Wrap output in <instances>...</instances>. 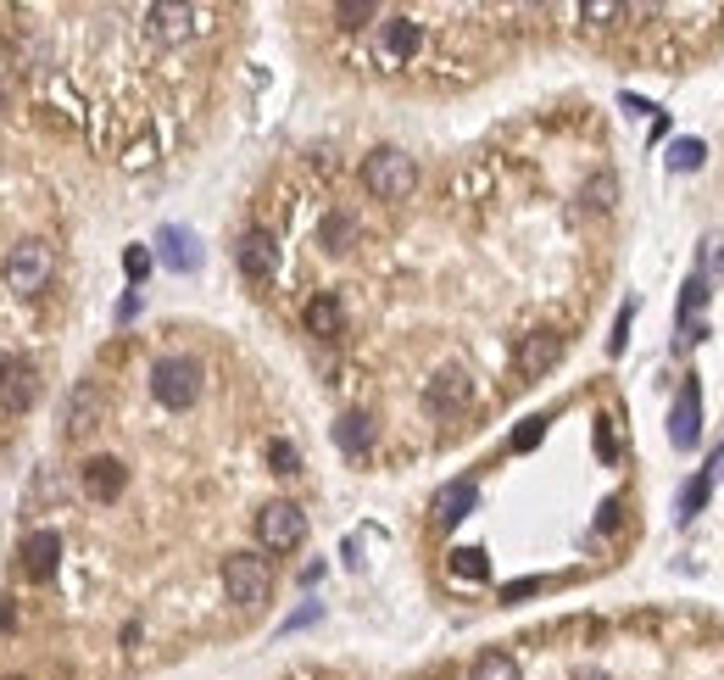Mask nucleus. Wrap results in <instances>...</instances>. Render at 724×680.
Listing matches in <instances>:
<instances>
[{
    "instance_id": "obj_1",
    "label": "nucleus",
    "mask_w": 724,
    "mask_h": 680,
    "mask_svg": "<svg viewBox=\"0 0 724 680\" xmlns=\"http://www.w3.org/2000/svg\"><path fill=\"white\" fill-rule=\"evenodd\" d=\"M362 184L379 201H407L418 190V162L407 151H396V145H385V151H374V157L362 162Z\"/></svg>"
},
{
    "instance_id": "obj_2",
    "label": "nucleus",
    "mask_w": 724,
    "mask_h": 680,
    "mask_svg": "<svg viewBox=\"0 0 724 680\" xmlns=\"http://www.w3.org/2000/svg\"><path fill=\"white\" fill-rule=\"evenodd\" d=\"M151 396L162 407H190L195 396H201V363L195 357H184V352H173V357H156L151 363Z\"/></svg>"
},
{
    "instance_id": "obj_3",
    "label": "nucleus",
    "mask_w": 724,
    "mask_h": 680,
    "mask_svg": "<svg viewBox=\"0 0 724 680\" xmlns=\"http://www.w3.org/2000/svg\"><path fill=\"white\" fill-rule=\"evenodd\" d=\"M0 274H6V285H12L17 296H39L56 274V257L45 240H17V246L6 251V268H0Z\"/></svg>"
},
{
    "instance_id": "obj_4",
    "label": "nucleus",
    "mask_w": 724,
    "mask_h": 680,
    "mask_svg": "<svg viewBox=\"0 0 724 680\" xmlns=\"http://www.w3.org/2000/svg\"><path fill=\"white\" fill-rule=\"evenodd\" d=\"M223 591H229V602H240V608H262L268 591H273L268 558H257V552H234V558H223Z\"/></svg>"
},
{
    "instance_id": "obj_5",
    "label": "nucleus",
    "mask_w": 724,
    "mask_h": 680,
    "mask_svg": "<svg viewBox=\"0 0 724 680\" xmlns=\"http://www.w3.org/2000/svg\"><path fill=\"white\" fill-rule=\"evenodd\" d=\"M301 536H307V513H301L296 502H268V508L257 513V541L268 552L301 547Z\"/></svg>"
},
{
    "instance_id": "obj_6",
    "label": "nucleus",
    "mask_w": 724,
    "mask_h": 680,
    "mask_svg": "<svg viewBox=\"0 0 724 680\" xmlns=\"http://www.w3.org/2000/svg\"><path fill=\"white\" fill-rule=\"evenodd\" d=\"M418 45H424V28L413 23V17H385V23L374 28V56L385 67H401V62H413Z\"/></svg>"
},
{
    "instance_id": "obj_7",
    "label": "nucleus",
    "mask_w": 724,
    "mask_h": 680,
    "mask_svg": "<svg viewBox=\"0 0 724 680\" xmlns=\"http://www.w3.org/2000/svg\"><path fill=\"white\" fill-rule=\"evenodd\" d=\"M145 28H151V40H162V45H184L207 28V12H195V6H151Z\"/></svg>"
},
{
    "instance_id": "obj_8",
    "label": "nucleus",
    "mask_w": 724,
    "mask_h": 680,
    "mask_svg": "<svg viewBox=\"0 0 724 680\" xmlns=\"http://www.w3.org/2000/svg\"><path fill=\"white\" fill-rule=\"evenodd\" d=\"M34 396H39V368L28 357H6L0 363V407L6 413H28Z\"/></svg>"
},
{
    "instance_id": "obj_9",
    "label": "nucleus",
    "mask_w": 724,
    "mask_h": 680,
    "mask_svg": "<svg viewBox=\"0 0 724 680\" xmlns=\"http://www.w3.org/2000/svg\"><path fill=\"white\" fill-rule=\"evenodd\" d=\"M234 262H240V274H246V279L268 285V279L279 274V246H273L268 229H246V235H240V246H234Z\"/></svg>"
},
{
    "instance_id": "obj_10",
    "label": "nucleus",
    "mask_w": 724,
    "mask_h": 680,
    "mask_svg": "<svg viewBox=\"0 0 724 680\" xmlns=\"http://www.w3.org/2000/svg\"><path fill=\"white\" fill-rule=\"evenodd\" d=\"M563 357V335L557 329H530V335L518 340V352H513V368L524 374V380H541L546 368Z\"/></svg>"
},
{
    "instance_id": "obj_11",
    "label": "nucleus",
    "mask_w": 724,
    "mask_h": 680,
    "mask_svg": "<svg viewBox=\"0 0 724 680\" xmlns=\"http://www.w3.org/2000/svg\"><path fill=\"white\" fill-rule=\"evenodd\" d=\"M424 402H429V413H468V402H474V380H468L463 368H440L435 380L424 385Z\"/></svg>"
},
{
    "instance_id": "obj_12",
    "label": "nucleus",
    "mask_w": 724,
    "mask_h": 680,
    "mask_svg": "<svg viewBox=\"0 0 724 680\" xmlns=\"http://www.w3.org/2000/svg\"><path fill=\"white\" fill-rule=\"evenodd\" d=\"M106 419V402L101 391H95L90 380H78L73 391H67V407H62V424H67V441H84V435L95 430V424Z\"/></svg>"
},
{
    "instance_id": "obj_13",
    "label": "nucleus",
    "mask_w": 724,
    "mask_h": 680,
    "mask_svg": "<svg viewBox=\"0 0 724 680\" xmlns=\"http://www.w3.org/2000/svg\"><path fill=\"white\" fill-rule=\"evenodd\" d=\"M17 563H23L28 580H51L56 563H62V536H56V530H28V536L17 541Z\"/></svg>"
},
{
    "instance_id": "obj_14",
    "label": "nucleus",
    "mask_w": 724,
    "mask_h": 680,
    "mask_svg": "<svg viewBox=\"0 0 724 680\" xmlns=\"http://www.w3.org/2000/svg\"><path fill=\"white\" fill-rule=\"evenodd\" d=\"M78 480H84V497L90 502H117L123 497V485H129V469H123L117 458H90Z\"/></svg>"
},
{
    "instance_id": "obj_15",
    "label": "nucleus",
    "mask_w": 724,
    "mask_h": 680,
    "mask_svg": "<svg viewBox=\"0 0 724 680\" xmlns=\"http://www.w3.org/2000/svg\"><path fill=\"white\" fill-rule=\"evenodd\" d=\"M301 324H307V335H318V340H335V335H346V307H340V296H312L307 307H301Z\"/></svg>"
},
{
    "instance_id": "obj_16",
    "label": "nucleus",
    "mask_w": 724,
    "mask_h": 680,
    "mask_svg": "<svg viewBox=\"0 0 724 680\" xmlns=\"http://www.w3.org/2000/svg\"><path fill=\"white\" fill-rule=\"evenodd\" d=\"M156 251H162V262L179 268V274H190L195 262H201V246H195L190 229H162V235H156Z\"/></svg>"
},
{
    "instance_id": "obj_17",
    "label": "nucleus",
    "mask_w": 724,
    "mask_h": 680,
    "mask_svg": "<svg viewBox=\"0 0 724 680\" xmlns=\"http://www.w3.org/2000/svg\"><path fill=\"white\" fill-rule=\"evenodd\" d=\"M474 502H479V491H474V485H468V480L440 485V491H435V519H440V524H457V519H463L468 508H474Z\"/></svg>"
},
{
    "instance_id": "obj_18",
    "label": "nucleus",
    "mask_w": 724,
    "mask_h": 680,
    "mask_svg": "<svg viewBox=\"0 0 724 680\" xmlns=\"http://www.w3.org/2000/svg\"><path fill=\"white\" fill-rule=\"evenodd\" d=\"M335 441L346 458H368V446H374V424L362 419V413H346V419L335 424Z\"/></svg>"
},
{
    "instance_id": "obj_19",
    "label": "nucleus",
    "mask_w": 724,
    "mask_h": 680,
    "mask_svg": "<svg viewBox=\"0 0 724 680\" xmlns=\"http://www.w3.org/2000/svg\"><path fill=\"white\" fill-rule=\"evenodd\" d=\"M697 407H702V391H697V385H686L680 402H674V446L697 441Z\"/></svg>"
},
{
    "instance_id": "obj_20",
    "label": "nucleus",
    "mask_w": 724,
    "mask_h": 680,
    "mask_svg": "<svg viewBox=\"0 0 724 680\" xmlns=\"http://www.w3.org/2000/svg\"><path fill=\"white\" fill-rule=\"evenodd\" d=\"M708 307V279H691L686 296H680V340L697 335V313Z\"/></svg>"
},
{
    "instance_id": "obj_21",
    "label": "nucleus",
    "mask_w": 724,
    "mask_h": 680,
    "mask_svg": "<svg viewBox=\"0 0 724 680\" xmlns=\"http://www.w3.org/2000/svg\"><path fill=\"white\" fill-rule=\"evenodd\" d=\"M446 569H452L457 580H485V575H491V563H485V552H474V547H457L452 558H446Z\"/></svg>"
},
{
    "instance_id": "obj_22",
    "label": "nucleus",
    "mask_w": 724,
    "mask_h": 680,
    "mask_svg": "<svg viewBox=\"0 0 724 680\" xmlns=\"http://www.w3.org/2000/svg\"><path fill=\"white\" fill-rule=\"evenodd\" d=\"M468 680H518V664L507 653H479L474 658V675Z\"/></svg>"
},
{
    "instance_id": "obj_23",
    "label": "nucleus",
    "mask_w": 724,
    "mask_h": 680,
    "mask_svg": "<svg viewBox=\"0 0 724 680\" xmlns=\"http://www.w3.org/2000/svg\"><path fill=\"white\" fill-rule=\"evenodd\" d=\"M346 240H357V218H351V212H329L324 218V246H346Z\"/></svg>"
},
{
    "instance_id": "obj_24",
    "label": "nucleus",
    "mask_w": 724,
    "mask_h": 680,
    "mask_svg": "<svg viewBox=\"0 0 724 680\" xmlns=\"http://www.w3.org/2000/svg\"><path fill=\"white\" fill-rule=\"evenodd\" d=\"M379 6H368V0H351V6H335V23L340 28H362V23H374Z\"/></svg>"
},
{
    "instance_id": "obj_25",
    "label": "nucleus",
    "mask_w": 724,
    "mask_h": 680,
    "mask_svg": "<svg viewBox=\"0 0 724 680\" xmlns=\"http://www.w3.org/2000/svg\"><path fill=\"white\" fill-rule=\"evenodd\" d=\"M268 463H273L279 474H296V469H301V452H296L290 441H268Z\"/></svg>"
},
{
    "instance_id": "obj_26",
    "label": "nucleus",
    "mask_w": 724,
    "mask_h": 680,
    "mask_svg": "<svg viewBox=\"0 0 724 680\" xmlns=\"http://www.w3.org/2000/svg\"><path fill=\"white\" fill-rule=\"evenodd\" d=\"M669 162H674V168H697V162H702V145H697V140H680Z\"/></svg>"
},
{
    "instance_id": "obj_27",
    "label": "nucleus",
    "mask_w": 724,
    "mask_h": 680,
    "mask_svg": "<svg viewBox=\"0 0 724 680\" xmlns=\"http://www.w3.org/2000/svg\"><path fill=\"white\" fill-rule=\"evenodd\" d=\"M123 268H129V279H145V268H151V251H145V246H129Z\"/></svg>"
},
{
    "instance_id": "obj_28",
    "label": "nucleus",
    "mask_w": 724,
    "mask_h": 680,
    "mask_svg": "<svg viewBox=\"0 0 724 680\" xmlns=\"http://www.w3.org/2000/svg\"><path fill=\"white\" fill-rule=\"evenodd\" d=\"M702 502H708V480H691V485H686V502H680V513H697Z\"/></svg>"
},
{
    "instance_id": "obj_29",
    "label": "nucleus",
    "mask_w": 724,
    "mask_h": 680,
    "mask_svg": "<svg viewBox=\"0 0 724 680\" xmlns=\"http://www.w3.org/2000/svg\"><path fill=\"white\" fill-rule=\"evenodd\" d=\"M535 441H541V424H524V430L513 435V446H518V452H530Z\"/></svg>"
},
{
    "instance_id": "obj_30",
    "label": "nucleus",
    "mask_w": 724,
    "mask_h": 680,
    "mask_svg": "<svg viewBox=\"0 0 724 680\" xmlns=\"http://www.w3.org/2000/svg\"><path fill=\"white\" fill-rule=\"evenodd\" d=\"M6 630H12V602L0 597V636H6Z\"/></svg>"
},
{
    "instance_id": "obj_31",
    "label": "nucleus",
    "mask_w": 724,
    "mask_h": 680,
    "mask_svg": "<svg viewBox=\"0 0 724 680\" xmlns=\"http://www.w3.org/2000/svg\"><path fill=\"white\" fill-rule=\"evenodd\" d=\"M0 112H6V95H0Z\"/></svg>"
},
{
    "instance_id": "obj_32",
    "label": "nucleus",
    "mask_w": 724,
    "mask_h": 680,
    "mask_svg": "<svg viewBox=\"0 0 724 680\" xmlns=\"http://www.w3.org/2000/svg\"><path fill=\"white\" fill-rule=\"evenodd\" d=\"M0 363H6V357H0Z\"/></svg>"
},
{
    "instance_id": "obj_33",
    "label": "nucleus",
    "mask_w": 724,
    "mask_h": 680,
    "mask_svg": "<svg viewBox=\"0 0 724 680\" xmlns=\"http://www.w3.org/2000/svg\"><path fill=\"white\" fill-rule=\"evenodd\" d=\"M6 680H12V675H6Z\"/></svg>"
}]
</instances>
